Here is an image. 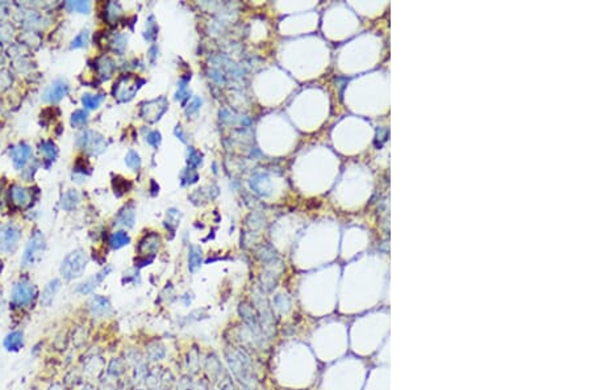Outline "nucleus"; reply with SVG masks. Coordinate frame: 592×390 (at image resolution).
Listing matches in <instances>:
<instances>
[{"label": "nucleus", "mask_w": 592, "mask_h": 390, "mask_svg": "<svg viewBox=\"0 0 592 390\" xmlns=\"http://www.w3.org/2000/svg\"><path fill=\"white\" fill-rule=\"evenodd\" d=\"M145 80L141 79L139 75L135 74H125L121 75L116 83L113 84L112 88V94L113 98L120 102L131 101L132 98H135L136 94L139 92Z\"/></svg>", "instance_id": "f257e3e1"}, {"label": "nucleus", "mask_w": 592, "mask_h": 390, "mask_svg": "<svg viewBox=\"0 0 592 390\" xmlns=\"http://www.w3.org/2000/svg\"><path fill=\"white\" fill-rule=\"evenodd\" d=\"M88 264V258L83 250H75L70 252L61 264L60 272L66 280L78 279L83 276Z\"/></svg>", "instance_id": "f03ea898"}, {"label": "nucleus", "mask_w": 592, "mask_h": 390, "mask_svg": "<svg viewBox=\"0 0 592 390\" xmlns=\"http://www.w3.org/2000/svg\"><path fill=\"white\" fill-rule=\"evenodd\" d=\"M262 292H255L253 298H254V305L257 314L259 318V325L262 328L263 334L266 335L267 338H274L275 335V319H274V311L273 307L270 306V303L266 299V297H263Z\"/></svg>", "instance_id": "7ed1b4c3"}, {"label": "nucleus", "mask_w": 592, "mask_h": 390, "mask_svg": "<svg viewBox=\"0 0 592 390\" xmlns=\"http://www.w3.org/2000/svg\"><path fill=\"white\" fill-rule=\"evenodd\" d=\"M45 250H46V239H45V235L41 231L36 230V231L31 235L28 244H27V247H25L23 260H21L23 267L27 268L36 265V264L42 259Z\"/></svg>", "instance_id": "20e7f679"}, {"label": "nucleus", "mask_w": 592, "mask_h": 390, "mask_svg": "<svg viewBox=\"0 0 592 390\" xmlns=\"http://www.w3.org/2000/svg\"><path fill=\"white\" fill-rule=\"evenodd\" d=\"M228 361L231 364V368L233 370V373L240 378V381L244 382L245 385H251L253 384V369L250 366V361L246 355L239 351V352H232V355H227Z\"/></svg>", "instance_id": "39448f33"}, {"label": "nucleus", "mask_w": 592, "mask_h": 390, "mask_svg": "<svg viewBox=\"0 0 592 390\" xmlns=\"http://www.w3.org/2000/svg\"><path fill=\"white\" fill-rule=\"evenodd\" d=\"M36 287L29 280H19L11 292V302L17 307H24L32 302L36 295Z\"/></svg>", "instance_id": "423d86ee"}, {"label": "nucleus", "mask_w": 592, "mask_h": 390, "mask_svg": "<svg viewBox=\"0 0 592 390\" xmlns=\"http://www.w3.org/2000/svg\"><path fill=\"white\" fill-rule=\"evenodd\" d=\"M76 143L80 149L87 151V153L92 154V155H98V154L103 153L105 147H107V142L104 139L102 134L94 130H84L78 135Z\"/></svg>", "instance_id": "0eeeda50"}, {"label": "nucleus", "mask_w": 592, "mask_h": 390, "mask_svg": "<svg viewBox=\"0 0 592 390\" xmlns=\"http://www.w3.org/2000/svg\"><path fill=\"white\" fill-rule=\"evenodd\" d=\"M20 239V228L15 225H5L4 228L0 230V252L5 255L13 254L19 247Z\"/></svg>", "instance_id": "6e6552de"}, {"label": "nucleus", "mask_w": 592, "mask_h": 390, "mask_svg": "<svg viewBox=\"0 0 592 390\" xmlns=\"http://www.w3.org/2000/svg\"><path fill=\"white\" fill-rule=\"evenodd\" d=\"M167 109V100L165 98H154L150 101H145L141 104L139 108V116L149 122H155L162 117V114Z\"/></svg>", "instance_id": "1a4fd4ad"}, {"label": "nucleus", "mask_w": 592, "mask_h": 390, "mask_svg": "<svg viewBox=\"0 0 592 390\" xmlns=\"http://www.w3.org/2000/svg\"><path fill=\"white\" fill-rule=\"evenodd\" d=\"M69 94V84L64 79H58L45 90L42 100L46 102H58Z\"/></svg>", "instance_id": "9d476101"}, {"label": "nucleus", "mask_w": 592, "mask_h": 390, "mask_svg": "<svg viewBox=\"0 0 592 390\" xmlns=\"http://www.w3.org/2000/svg\"><path fill=\"white\" fill-rule=\"evenodd\" d=\"M159 244H161V236L158 234H155V232L146 234L142 239L139 240V248H137L139 258H145V259H147V256L154 258L155 252L159 248Z\"/></svg>", "instance_id": "9b49d317"}, {"label": "nucleus", "mask_w": 592, "mask_h": 390, "mask_svg": "<svg viewBox=\"0 0 592 390\" xmlns=\"http://www.w3.org/2000/svg\"><path fill=\"white\" fill-rule=\"evenodd\" d=\"M88 309L96 318H104L112 313V305L109 299L103 295H94L88 302Z\"/></svg>", "instance_id": "f8f14e48"}, {"label": "nucleus", "mask_w": 592, "mask_h": 390, "mask_svg": "<svg viewBox=\"0 0 592 390\" xmlns=\"http://www.w3.org/2000/svg\"><path fill=\"white\" fill-rule=\"evenodd\" d=\"M31 157H32V147L27 143H19L11 149V158H12L13 165L17 169L24 168Z\"/></svg>", "instance_id": "ddd939ff"}, {"label": "nucleus", "mask_w": 592, "mask_h": 390, "mask_svg": "<svg viewBox=\"0 0 592 390\" xmlns=\"http://www.w3.org/2000/svg\"><path fill=\"white\" fill-rule=\"evenodd\" d=\"M112 272V267H107L104 268V269H102L100 272H98L96 275H94L92 277H90V279H87L86 281H83V283L80 284L79 287L76 288V291L79 292L80 294H90V293H92V292L95 291L96 288L99 287L100 283L103 281L105 277H107L109 273Z\"/></svg>", "instance_id": "4468645a"}, {"label": "nucleus", "mask_w": 592, "mask_h": 390, "mask_svg": "<svg viewBox=\"0 0 592 390\" xmlns=\"http://www.w3.org/2000/svg\"><path fill=\"white\" fill-rule=\"evenodd\" d=\"M9 197L12 201L13 205H16L17 208H25L31 204L32 201V193L31 191L21 185H12V188L9 191Z\"/></svg>", "instance_id": "2eb2a0df"}, {"label": "nucleus", "mask_w": 592, "mask_h": 390, "mask_svg": "<svg viewBox=\"0 0 592 390\" xmlns=\"http://www.w3.org/2000/svg\"><path fill=\"white\" fill-rule=\"evenodd\" d=\"M250 188L259 196H269L271 193V179L266 173H257L250 179Z\"/></svg>", "instance_id": "dca6fc26"}, {"label": "nucleus", "mask_w": 592, "mask_h": 390, "mask_svg": "<svg viewBox=\"0 0 592 390\" xmlns=\"http://www.w3.org/2000/svg\"><path fill=\"white\" fill-rule=\"evenodd\" d=\"M115 62L112 61L109 57H100L99 59H96L95 62V70L96 74L102 80H108L111 78L113 72H115Z\"/></svg>", "instance_id": "f3484780"}, {"label": "nucleus", "mask_w": 592, "mask_h": 390, "mask_svg": "<svg viewBox=\"0 0 592 390\" xmlns=\"http://www.w3.org/2000/svg\"><path fill=\"white\" fill-rule=\"evenodd\" d=\"M135 220H136L135 205L128 204V205H125V206H124V208L119 212V214H117V217H116L115 224L121 225V226H125V228H132V226L135 225Z\"/></svg>", "instance_id": "a211bd4d"}, {"label": "nucleus", "mask_w": 592, "mask_h": 390, "mask_svg": "<svg viewBox=\"0 0 592 390\" xmlns=\"http://www.w3.org/2000/svg\"><path fill=\"white\" fill-rule=\"evenodd\" d=\"M60 288H61L60 280L58 279L50 280V281L46 284V287L44 288V291H42V294H41V303H42L44 306H50L53 302V299H54L56 294L58 293V291H60Z\"/></svg>", "instance_id": "6ab92c4d"}, {"label": "nucleus", "mask_w": 592, "mask_h": 390, "mask_svg": "<svg viewBox=\"0 0 592 390\" xmlns=\"http://www.w3.org/2000/svg\"><path fill=\"white\" fill-rule=\"evenodd\" d=\"M24 346V335L21 331H12L4 338V348L9 352H17Z\"/></svg>", "instance_id": "aec40b11"}, {"label": "nucleus", "mask_w": 592, "mask_h": 390, "mask_svg": "<svg viewBox=\"0 0 592 390\" xmlns=\"http://www.w3.org/2000/svg\"><path fill=\"white\" fill-rule=\"evenodd\" d=\"M202 258L203 252L198 246H191L188 250V269L191 272H196L202 265Z\"/></svg>", "instance_id": "412c9836"}, {"label": "nucleus", "mask_w": 592, "mask_h": 390, "mask_svg": "<svg viewBox=\"0 0 592 390\" xmlns=\"http://www.w3.org/2000/svg\"><path fill=\"white\" fill-rule=\"evenodd\" d=\"M79 201H80L79 193L76 192V191H74V189H70V191H68V192L65 193L64 196H62V200H61V206H62V209H65V210L70 212V210H72V209L76 208V205L79 204Z\"/></svg>", "instance_id": "4be33fe9"}, {"label": "nucleus", "mask_w": 592, "mask_h": 390, "mask_svg": "<svg viewBox=\"0 0 592 390\" xmlns=\"http://www.w3.org/2000/svg\"><path fill=\"white\" fill-rule=\"evenodd\" d=\"M129 242H131V236H129V234H128L127 231H124V230L113 232V234L109 236V246H111L113 250L123 248L124 246L129 244Z\"/></svg>", "instance_id": "5701e85b"}, {"label": "nucleus", "mask_w": 592, "mask_h": 390, "mask_svg": "<svg viewBox=\"0 0 592 390\" xmlns=\"http://www.w3.org/2000/svg\"><path fill=\"white\" fill-rule=\"evenodd\" d=\"M121 13H123V9H121V5L119 3L111 1V3H108L105 5V19L109 24H115L121 16Z\"/></svg>", "instance_id": "b1692460"}, {"label": "nucleus", "mask_w": 592, "mask_h": 390, "mask_svg": "<svg viewBox=\"0 0 592 390\" xmlns=\"http://www.w3.org/2000/svg\"><path fill=\"white\" fill-rule=\"evenodd\" d=\"M40 151L44 154V157L46 161L53 162L56 161V158L58 157V149L57 146L53 143L52 141H44L40 143Z\"/></svg>", "instance_id": "393cba45"}, {"label": "nucleus", "mask_w": 592, "mask_h": 390, "mask_svg": "<svg viewBox=\"0 0 592 390\" xmlns=\"http://www.w3.org/2000/svg\"><path fill=\"white\" fill-rule=\"evenodd\" d=\"M103 100H104L103 94H99V95L86 94V95H83V98H82V104H83V106L86 108V109H96V108H99L100 104L103 102Z\"/></svg>", "instance_id": "a878e982"}, {"label": "nucleus", "mask_w": 592, "mask_h": 390, "mask_svg": "<svg viewBox=\"0 0 592 390\" xmlns=\"http://www.w3.org/2000/svg\"><path fill=\"white\" fill-rule=\"evenodd\" d=\"M157 33H158V27H157V23H155L154 16H150L146 20V25H145V31H143V38L146 41H154L155 37H157Z\"/></svg>", "instance_id": "bb28decb"}, {"label": "nucleus", "mask_w": 592, "mask_h": 390, "mask_svg": "<svg viewBox=\"0 0 592 390\" xmlns=\"http://www.w3.org/2000/svg\"><path fill=\"white\" fill-rule=\"evenodd\" d=\"M66 8L70 12H79V13H88L91 11V3L90 1H68Z\"/></svg>", "instance_id": "cd10ccee"}, {"label": "nucleus", "mask_w": 592, "mask_h": 390, "mask_svg": "<svg viewBox=\"0 0 592 390\" xmlns=\"http://www.w3.org/2000/svg\"><path fill=\"white\" fill-rule=\"evenodd\" d=\"M88 41H90V32H88L87 29H84V31H82L79 34L76 35L75 38L72 39L70 47H71V49H82V47L87 46Z\"/></svg>", "instance_id": "c85d7f7f"}, {"label": "nucleus", "mask_w": 592, "mask_h": 390, "mask_svg": "<svg viewBox=\"0 0 592 390\" xmlns=\"http://www.w3.org/2000/svg\"><path fill=\"white\" fill-rule=\"evenodd\" d=\"M88 122V113L83 109L75 110L71 114V125L75 128H82Z\"/></svg>", "instance_id": "c756f323"}, {"label": "nucleus", "mask_w": 592, "mask_h": 390, "mask_svg": "<svg viewBox=\"0 0 592 390\" xmlns=\"http://www.w3.org/2000/svg\"><path fill=\"white\" fill-rule=\"evenodd\" d=\"M125 164L133 171H137L141 167V158H139V153H136L135 150L128 151L127 157H125Z\"/></svg>", "instance_id": "7c9ffc66"}, {"label": "nucleus", "mask_w": 592, "mask_h": 390, "mask_svg": "<svg viewBox=\"0 0 592 390\" xmlns=\"http://www.w3.org/2000/svg\"><path fill=\"white\" fill-rule=\"evenodd\" d=\"M188 80H190V78L187 76V78H182L180 80H179L178 83V91H176V95H175V98L176 100H179L180 102H184V100H187L188 98V88H187V84H188Z\"/></svg>", "instance_id": "2f4dec72"}, {"label": "nucleus", "mask_w": 592, "mask_h": 390, "mask_svg": "<svg viewBox=\"0 0 592 390\" xmlns=\"http://www.w3.org/2000/svg\"><path fill=\"white\" fill-rule=\"evenodd\" d=\"M111 46L112 49L115 51H117V53H120V54H123L124 50H125V47H127V37L123 34H115L113 37H112L111 39Z\"/></svg>", "instance_id": "473e14b6"}, {"label": "nucleus", "mask_w": 592, "mask_h": 390, "mask_svg": "<svg viewBox=\"0 0 592 390\" xmlns=\"http://www.w3.org/2000/svg\"><path fill=\"white\" fill-rule=\"evenodd\" d=\"M202 163V154L194 147H188V155H187V164L191 168L198 167Z\"/></svg>", "instance_id": "72a5a7b5"}, {"label": "nucleus", "mask_w": 592, "mask_h": 390, "mask_svg": "<svg viewBox=\"0 0 592 390\" xmlns=\"http://www.w3.org/2000/svg\"><path fill=\"white\" fill-rule=\"evenodd\" d=\"M180 179H182L183 185H190L196 183L198 179H199V176H198V172H196L194 168L188 167V168H186L183 171L182 175H180Z\"/></svg>", "instance_id": "f704fd0d"}, {"label": "nucleus", "mask_w": 592, "mask_h": 390, "mask_svg": "<svg viewBox=\"0 0 592 390\" xmlns=\"http://www.w3.org/2000/svg\"><path fill=\"white\" fill-rule=\"evenodd\" d=\"M178 222H179V213H178V210H175V209H170V210H169V213H167L166 226L169 228H171L173 231H174L175 228L178 226Z\"/></svg>", "instance_id": "c9c22d12"}, {"label": "nucleus", "mask_w": 592, "mask_h": 390, "mask_svg": "<svg viewBox=\"0 0 592 390\" xmlns=\"http://www.w3.org/2000/svg\"><path fill=\"white\" fill-rule=\"evenodd\" d=\"M200 106H202V98H194L188 102V105L186 106V114L187 116H192L200 109Z\"/></svg>", "instance_id": "e433bc0d"}, {"label": "nucleus", "mask_w": 592, "mask_h": 390, "mask_svg": "<svg viewBox=\"0 0 592 390\" xmlns=\"http://www.w3.org/2000/svg\"><path fill=\"white\" fill-rule=\"evenodd\" d=\"M146 141L149 145L153 146V147L157 149V147L159 146V143H161V133L157 131V130H154V131H150V133L147 134Z\"/></svg>", "instance_id": "4c0bfd02"}, {"label": "nucleus", "mask_w": 592, "mask_h": 390, "mask_svg": "<svg viewBox=\"0 0 592 390\" xmlns=\"http://www.w3.org/2000/svg\"><path fill=\"white\" fill-rule=\"evenodd\" d=\"M128 188H129V187H127V180L117 177V180H116L115 183V192H117V196H121L123 193L128 192Z\"/></svg>", "instance_id": "58836bf2"}]
</instances>
